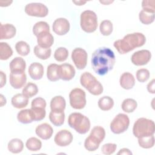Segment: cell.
<instances>
[{"instance_id":"cell-1","label":"cell","mask_w":155,"mask_h":155,"mask_svg":"<svg viewBox=\"0 0 155 155\" xmlns=\"http://www.w3.org/2000/svg\"><path fill=\"white\" fill-rule=\"evenodd\" d=\"M114 52L109 48L101 47L92 54L91 63L94 72L100 76H104L111 70L115 64Z\"/></svg>"},{"instance_id":"cell-2","label":"cell","mask_w":155,"mask_h":155,"mask_svg":"<svg viewBox=\"0 0 155 155\" xmlns=\"http://www.w3.org/2000/svg\"><path fill=\"white\" fill-rule=\"evenodd\" d=\"M146 42V38L141 33H133L125 35L122 39L116 41L113 45L121 54H126L134 48L143 46Z\"/></svg>"},{"instance_id":"cell-3","label":"cell","mask_w":155,"mask_h":155,"mask_svg":"<svg viewBox=\"0 0 155 155\" xmlns=\"http://www.w3.org/2000/svg\"><path fill=\"white\" fill-rule=\"evenodd\" d=\"M68 124L71 128L81 134L87 133L91 125L89 119L80 113L70 114L68 116Z\"/></svg>"},{"instance_id":"cell-4","label":"cell","mask_w":155,"mask_h":155,"mask_svg":"<svg viewBox=\"0 0 155 155\" xmlns=\"http://www.w3.org/2000/svg\"><path fill=\"white\" fill-rule=\"evenodd\" d=\"M155 131V125L152 120L140 117L134 124L133 133L137 138L154 135Z\"/></svg>"},{"instance_id":"cell-5","label":"cell","mask_w":155,"mask_h":155,"mask_svg":"<svg viewBox=\"0 0 155 155\" xmlns=\"http://www.w3.org/2000/svg\"><path fill=\"white\" fill-rule=\"evenodd\" d=\"M105 137V131L103 127L96 126L93 128L88 137L84 142V147L88 151H94Z\"/></svg>"},{"instance_id":"cell-6","label":"cell","mask_w":155,"mask_h":155,"mask_svg":"<svg viewBox=\"0 0 155 155\" xmlns=\"http://www.w3.org/2000/svg\"><path fill=\"white\" fill-rule=\"evenodd\" d=\"M80 82L93 95L99 96L103 92V87L101 82L89 72H84L81 74Z\"/></svg>"},{"instance_id":"cell-7","label":"cell","mask_w":155,"mask_h":155,"mask_svg":"<svg viewBox=\"0 0 155 155\" xmlns=\"http://www.w3.org/2000/svg\"><path fill=\"white\" fill-rule=\"evenodd\" d=\"M81 27L86 33H93L97 27V17L91 10H85L81 14Z\"/></svg>"},{"instance_id":"cell-8","label":"cell","mask_w":155,"mask_h":155,"mask_svg":"<svg viewBox=\"0 0 155 155\" xmlns=\"http://www.w3.org/2000/svg\"><path fill=\"white\" fill-rule=\"evenodd\" d=\"M69 99L71 107L76 110L84 108L87 103L85 92L79 88H74L70 91Z\"/></svg>"},{"instance_id":"cell-9","label":"cell","mask_w":155,"mask_h":155,"mask_svg":"<svg viewBox=\"0 0 155 155\" xmlns=\"http://www.w3.org/2000/svg\"><path fill=\"white\" fill-rule=\"evenodd\" d=\"M130 125L128 116L123 113L118 114L110 124V129L114 134H121L125 132Z\"/></svg>"},{"instance_id":"cell-10","label":"cell","mask_w":155,"mask_h":155,"mask_svg":"<svg viewBox=\"0 0 155 155\" xmlns=\"http://www.w3.org/2000/svg\"><path fill=\"white\" fill-rule=\"evenodd\" d=\"M25 12L28 16L39 18L45 17L48 13L47 6L39 2H32L27 4L25 7Z\"/></svg>"},{"instance_id":"cell-11","label":"cell","mask_w":155,"mask_h":155,"mask_svg":"<svg viewBox=\"0 0 155 155\" xmlns=\"http://www.w3.org/2000/svg\"><path fill=\"white\" fill-rule=\"evenodd\" d=\"M71 59L78 69L82 70L87 64V53L82 48H76L71 53Z\"/></svg>"},{"instance_id":"cell-12","label":"cell","mask_w":155,"mask_h":155,"mask_svg":"<svg viewBox=\"0 0 155 155\" xmlns=\"http://www.w3.org/2000/svg\"><path fill=\"white\" fill-rule=\"evenodd\" d=\"M151 58V53L148 50H142L134 52L131 57L132 63L136 66H141L147 64Z\"/></svg>"},{"instance_id":"cell-13","label":"cell","mask_w":155,"mask_h":155,"mask_svg":"<svg viewBox=\"0 0 155 155\" xmlns=\"http://www.w3.org/2000/svg\"><path fill=\"white\" fill-rule=\"evenodd\" d=\"M75 69L70 64L65 63L58 65V74L59 79L63 81H70L75 75Z\"/></svg>"},{"instance_id":"cell-14","label":"cell","mask_w":155,"mask_h":155,"mask_svg":"<svg viewBox=\"0 0 155 155\" xmlns=\"http://www.w3.org/2000/svg\"><path fill=\"white\" fill-rule=\"evenodd\" d=\"M27 81L25 71H11L10 74V84L15 89H19L24 86Z\"/></svg>"},{"instance_id":"cell-15","label":"cell","mask_w":155,"mask_h":155,"mask_svg":"<svg viewBox=\"0 0 155 155\" xmlns=\"http://www.w3.org/2000/svg\"><path fill=\"white\" fill-rule=\"evenodd\" d=\"M73 139V136L71 132L67 130H62L56 133L54 141L59 147H66L72 142Z\"/></svg>"},{"instance_id":"cell-16","label":"cell","mask_w":155,"mask_h":155,"mask_svg":"<svg viewBox=\"0 0 155 155\" xmlns=\"http://www.w3.org/2000/svg\"><path fill=\"white\" fill-rule=\"evenodd\" d=\"M70 28V25L68 21L63 18L56 19L53 24V31L58 35H64L67 34Z\"/></svg>"},{"instance_id":"cell-17","label":"cell","mask_w":155,"mask_h":155,"mask_svg":"<svg viewBox=\"0 0 155 155\" xmlns=\"http://www.w3.org/2000/svg\"><path fill=\"white\" fill-rule=\"evenodd\" d=\"M35 133L41 139L47 140L52 136L53 130L50 125L47 123H44L37 126L35 129Z\"/></svg>"},{"instance_id":"cell-18","label":"cell","mask_w":155,"mask_h":155,"mask_svg":"<svg viewBox=\"0 0 155 155\" xmlns=\"http://www.w3.org/2000/svg\"><path fill=\"white\" fill-rule=\"evenodd\" d=\"M16 32L15 27L11 24H0V39H8L13 38Z\"/></svg>"},{"instance_id":"cell-19","label":"cell","mask_w":155,"mask_h":155,"mask_svg":"<svg viewBox=\"0 0 155 155\" xmlns=\"http://www.w3.org/2000/svg\"><path fill=\"white\" fill-rule=\"evenodd\" d=\"M36 37L38 45L42 48H50L54 42L53 36L50 31L41 33Z\"/></svg>"},{"instance_id":"cell-20","label":"cell","mask_w":155,"mask_h":155,"mask_svg":"<svg viewBox=\"0 0 155 155\" xmlns=\"http://www.w3.org/2000/svg\"><path fill=\"white\" fill-rule=\"evenodd\" d=\"M28 71L32 79L39 80L44 75V67L39 62H33L29 66Z\"/></svg>"},{"instance_id":"cell-21","label":"cell","mask_w":155,"mask_h":155,"mask_svg":"<svg viewBox=\"0 0 155 155\" xmlns=\"http://www.w3.org/2000/svg\"><path fill=\"white\" fill-rule=\"evenodd\" d=\"M119 82L120 85L124 89L130 90L135 84V79L131 73L125 72L120 76Z\"/></svg>"},{"instance_id":"cell-22","label":"cell","mask_w":155,"mask_h":155,"mask_svg":"<svg viewBox=\"0 0 155 155\" xmlns=\"http://www.w3.org/2000/svg\"><path fill=\"white\" fill-rule=\"evenodd\" d=\"M66 106L65 99L61 96L53 97L50 101L51 111H64Z\"/></svg>"},{"instance_id":"cell-23","label":"cell","mask_w":155,"mask_h":155,"mask_svg":"<svg viewBox=\"0 0 155 155\" xmlns=\"http://www.w3.org/2000/svg\"><path fill=\"white\" fill-rule=\"evenodd\" d=\"M28 104V97L24 96L22 93H18L14 95L12 98V104L16 108H22L25 107Z\"/></svg>"},{"instance_id":"cell-24","label":"cell","mask_w":155,"mask_h":155,"mask_svg":"<svg viewBox=\"0 0 155 155\" xmlns=\"http://www.w3.org/2000/svg\"><path fill=\"white\" fill-rule=\"evenodd\" d=\"M18 121L22 124H27L34 121L33 112L30 109H25L20 111L17 114Z\"/></svg>"},{"instance_id":"cell-25","label":"cell","mask_w":155,"mask_h":155,"mask_svg":"<svg viewBox=\"0 0 155 155\" xmlns=\"http://www.w3.org/2000/svg\"><path fill=\"white\" fill-rule=\"evenodd\" d=\"M10 71H25L26 63L21 57L15 58L10 63Z\"/></svg>"},{"instance_id":"cell-26","label":"cell","mask_w":155,"mask_h":155,"mask_svg":"<svg viewBox=\"0 0 155 155\" xmlns=\"http://www.w3.org/2000/svg\"><path fill=\"white\" fill-rule=\"evenodd\" d=\"M49 119L50 122L56 127H60L63 125L65 120V114L64 111H51L49 114Z\"/></svg>"},{"instance_id":"cell-27","label":"cell","mask_w":155,"mask_h":155,"mask_svg":"<svg viewBox=\"0 0 155 155\" xmlns=\"http://www.w3.org/2000/svg\"><path fill=\"white\" fill-rule=\"evenodd\" d=\"M8 150L12 153L17 154L21 153L24 148L22 141L18 138H15L10 140L8 143Z\"/></svg>"},{"instance_id":"cell-28","label":"cell","mask_w":155,"mask_h":155,"mask_svg":"<svg viewBox=\"0 0 155 155\" xmlns=\"http://www.w3.org/2000/svg\"><path fill=\"white\" fill-rule=\"evenodd\" d=\"M154 13L147 10L142 9L139 15L140 21L145 25H148L153 22L154 20Z\"/></svg>"},{"instance_id":"cell-29","label":"cell","mask_w":155,"mask_h":155,"mask_svg":"<svg viewBox=\"0 0 155 155\" xmlns=\"http://www.w3.org/2000/svg\"><path fill=\"white\" fill-rule=\"evenodd\" d=\"M98 107L103 111H108L111 110L114 105L113 99L108 96L101 97L98 101Z\"/></svg>"},{"instance_id":"cell-30","label":"cell","mask_w":155,"mask_h":155,"mask_svg":"<svg viewBox=\"0 0 155 155\" xmlns=\"http://www.w3.org/2000/svg\"><path fill=\"white\" fill-rule=\"evenodd\" d=\"M34 53L38 58L42 60H45L50 57L51 50L50 48H42L38 45L34 48Z\"/></svg>"},{"instance_id":"cell-31","label":"cell","mask_w":155,"mask_h":155,"mask_svg":"<svg viewBox=\"0 0 155 155\" xmlns=\"http://www.w3.org/2000/svg\"><path fill=\"white\" fill-rule=\"evenodd\" d=\"M13 54L11 47L7 42H0V59L1 60H7Z\"/></svg>"},{"instance_id":"cell-32","label":"cell","mask_w":155,"mask_h":155,"mask_svg":"<svg viewBox=\"0 0 155 155\" xmlns=\"http://www.w3.org/2000/svg\"><path fill=\"white\" fill-rule=\"evenodd\" d=\"M137 102L131 98H127L124 100L122 103L121 108L122 110L126 113H132L137 108Z\"/></svg>"},{"instance_id":"cell-33","label":"cell","mask_w":155,"mask_h":155,"mask_svg":"<svg viewBox=\"0 0 155 155\" xmlns=\"http://www.w3.org/2000/svg\"><path fill=\"white\" fill-rule=\"evenodd\" d=\"M58 65L56 64H51L47 67V76L49 81L51 82H56L59 79L58 74Z\"/></svg>"},{"instance_id":"cell-34","label":"cell","mask_w":155,"mask_h":155,"mask_svg":"<svg viewBox=\"0 0 155 155\" xmlns=\"http://www.w3.org/2000/svg\"><path fill=\"white\" fill-rule=\"evenodd\" d=\"M25 146L27 148L31 151H37L41 148L42 142L38 138L32 137L27 140Z\"/></svg>"},{"instance_id":"cell-35","label":"cell","mask_w":155,"mask_h":155,"mask_svg":"<svg viewBox=\"0 0 155 155\" xmlns=\"http://www.w3.org/2000/svg\"><path fill=\"white\" fill-rule=\"evenodd\" d=\"M38 92L37 85L32 82H28L22 89V93L26 97H32L35 96Z\"/></svg>"},{"instance_id":"cell-36","label":"cell","mask_w":155,"mask_h":155,"mask_svg":"<svg viewBox=\"0 0 155 155\" xmlns=\"http://www.w3.org/2000/svg\"><path fill=\"white\" fill-rule=\"evenodd\" d=\"M138 143L139 146L143 148H150L154 145V135L149 136H144L138 138Z\"/></svg>"},{"instance_id":"cell-37","label":"cell","mask_w":155,"mask_h":155,"mask_svg":"<svg viewBox=\"0 0 155 155\" xmlns=\"http://www.w3.org/2000/svg\"><path fill=\"white\" fill-rule=\"evenodd\" d=\"M45 31H50L49 25L46 22H38L34 25L33 27V33L36 36H38L40 33Z\"/></svg>"},{"instance_id":"cell-38","label":"cell","mask_w":155,"mask_h":155,"mask_svg":"<svg viewBox=\"0 0 155 155\" xmlns=\"http://www.w3.org/2000/svg\"><path fill=\"white\" fill-rule=\"evenodd\" d=\"M15 49L17 53L22 56L28 55L30 53V46L25 41H18L15 45Z\"/></svg>"},{"instance_id":"cell-39","label":"cell","mask_w":155,"mask_h":155,"mask_svg":"<svg viewBox=\"0 0 155 155\" xmlns=\"http://www.w3.org/2000/svg\"><path fill=\"white\" fill-rule=\"evenodd\" d=\"M113 24L109 20H104L101 22L99 30L101 34L104 36H108L113 32Z\"/></svg>"},{"instance_id":"cell-40","label":"cell","mask_w":155,"mask_h":155,"mask_svg":"<svg viewBox=\"0 0 155 155\" xmlns=\"http://www.w3.org/2000/svg\"><path fill=\"white\" fill-rule=\"evenodd\" d=\"M68 51L65 47L58 48L54 53V59L58 62H64L68 58Z\"/></svg>"},{"instance_id":"cell-41","label":"cell","mask_w":155,"mask_h":155,"mask_svg":"<svg viewBox=\"0 0 155 155\" xmlns=\"http://www.w3.org/2000/svg\"><path fill=\"white\" fill-rule=\"evenodd\" d=\"M150 71L146 68H140L136 71V79L140 82H145L150 78Z\"/></svg>"},{"instance_id":"cell-42","label":"cell","mask_w":155,"mask_h":155,"mask_svg":"<svg viewBox=\"0 0 155 155\" xmlns=\"http://www.w3.org/2000/svg\"><path fill=\"white\" fill-rule=\"evenodd\" d=\"M31 110L33 112L34 121H40L44 119L46 114V111L44 108H32Z\"/></svg>"},{"instance_id":"cell-43","label":"cell","mask_w":155,"mask_h":155,"mask_svg":"<svg viewBox=\"0 0 155 155\" xmlns=\"http://www.w3.org/2000/svg\"><path fill=\"white\" fill-rule=\"evenodd\" d=\"M117 145L115 143H108L103 145L101 148V151L103 154L109 155L114 153L116 150Z\"/></svg>"},{"instance_id":"cell-44","label":"cell","mask_w":155,"mask_h":155,"mask_svg":"<svg viewBox=\"0 0 155 155\" xmlns=\"http://www.w3.org/2000/svg\"><path fill=\"white\" fill-rule=\"evenodd\" d=\"M31 107L32 108H45L46 107V101L42 97H36L32 100L31 101Z\"/></svg>"},{"instance_id":"cell-45","label":"cell","mask_w":155,"mask_h":155,"mask_svg":"<svg viewBox=\"0 0 155 155\" xmlns=\"http://www.w3.org/2000/svg\"><path fill=\"white\" fill-rule=\"evenodd\" d=\"M155 1L154 0H144L142 2V7L143 10L155 12Z\"/></svg>"},{"instance_id":"cell-46","label":"cell","mask_w":155,"mask_h":155,"mask_svg":"<svg viewBox=\"0 0 155 155\" xmlns=\"http://www.w3.org/2000/svg\"><path fill=\"white\" fill-rule=\"evenodd\" d=\"M155 79H152L151 81H150L148 84L147 85V90L150 93L154 94L155 93Z\"/></svg>"},{"instance_id":"cell-47","label":"cell","mask_w":155,"mask_h":155,"mask_svg":"<svg viewBox=\"0 0 155 155\" xmlns=\"http://www.w3.org/2000/svg\"><path fill=\"white\" fill-rule=\"evenodd\" d=\"M0 77H1L0 87H1V88H2L6 83V75L2 71H0Z\"/></svg>"},{"instance_id":"cell-48","label":"cell","mask_w":155,"mask_h":155,"mask_svg":"<svg viewBox=\"0 0 155 155\" xmlns=\"http://www.w3.org/2000/svg\"><path fill=\"white\" fill-rule=\"evenodd\" d=\"M118 155L119 154H127V155H131L132 154V153L131 152V151L128 149V148H122L119 150V151L117 153Z\"/></svg>"},{"instance_id":"cell-49","label":"cell","mask_w":155,"mask_h":155,"mask_svg":"<svg viewBox=\"0 0 155 155\" xmlns=\"http://www.w3.org/2000/svg\"><path fill=\"white\" fill-rule=\"evenodd\" d=\"M0 97H1V107H2L4 105H5L7 101H6V99L4 97V96L2 94L0 95Z\"/></svg>"},{"instance_id":"cell-50","label":"cell","mask_w":155,"mask_h":155,"mask_svg":"<svg viewBox=\"0 0 155 155\" xmlns=\"http://www.w3.org/2000/svg\"><path fill=\"white\" fill-rule=\"evenodd\" d=\"M74 4H76L77 5H82L83 4L86 3V1H73Z\"/></svg>"}]
</instances>
